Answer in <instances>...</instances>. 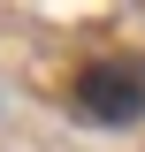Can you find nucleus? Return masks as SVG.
<instances>
[{"instance_id":"nucleus-1","label":"nucleus","mask_w":145,"mask_h":152,"mask_svg":"<svg viewBox=\"0 0 145 152\" xmlns=\"http://www.w3.org/2000/svg\"><path fill=\"white\" fill-rule=\"evenodd\" d=\"M76 114H92V122H107V129H130L145 114V76L130 69V61H92L84 76H76Z\"/></svg>"}]
</instances>
